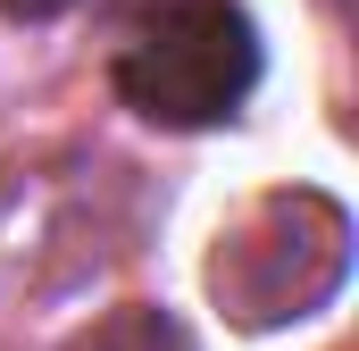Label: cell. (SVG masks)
Returning a JSON list of instances; mask_svg holds the SVG:
<instances>
[{
  "mask_svg": "<svg viewBox=\"0 0 359 351\" xmlns=\"http://www.w3.org/2000/svg\"><path fill=\"white\" fill-rule=\"evenodd\" d=\"M251 92H259V25L243 17V0H176L117 59V100L176 134L226 126Z\"/></svg>",
  "mask_w": 359,
  "mask_h": 351,
  "instance_id": "1",
  "label": "cell"
},
{
  "mask_svg": "<svg viewBox=\"0 0 359 351\" xmlns=\"http://www.w3.org/2000/svg\"><path fill=\"white\" fill-rule=\"evenodd\" d=\"M84 351H184V335L159 318V310H134V318H117V326H100Z\"/></svg>",
  "mask_w": 359,
  "mask_h": 351,
  "instance_id": "2",
  "label": "cell"
},
{
  "mask_svg": "<svg viewBox=\"0 0 359 351\" xmlns=\"http://www.w3.org/2000/svg\"><path fill=\"white\" fill-rule=\"evenodd\" d=\"M76 0H0V17H17V25H50V17H67Z\"/></svg>",
  "mask_w": 359,
  "mask_h": 351,
  "instance_id": "3",
  "label": "cell"
}]
</instances>
